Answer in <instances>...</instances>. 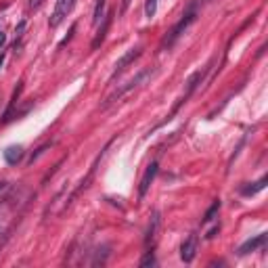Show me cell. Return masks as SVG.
I'll list each match as a JSON object with an SVG mask.
<instances>
[{"mask_svg":"<svg viewBox=\"0 0 268 268\" xmlns=\"http://www.w3.org/2000/svg\"><path fill=\"white\" fill-rule=\"evenodd\" d=\"M195 19H197V0H193V3L189 5V9L183 13V17H181V21H178V24L168 32V36L164 38V42H162V49H172L174 44L181 40V36L195 24Z\"/></svg>","mask_w":268,"mask_h":268,"instance_id":"1","label":"cell"},{"mask_svg":"<svg viewBox=\"0 0 268 268\" xmlns=\"http://www.w3.org/2000/svg\"><path fill=\"white\" fill-rule=\"evenodd\" d=\"M153 76H155V72H153V70H145V72H139V74L134 76V78H130V80H128V82H126L124 86H120V88H118V91H116L114 95H109V97H107V101H105L103 109H107L109 105L118 103V101H120V99H122L124 95H128L130 91H134V88H139L141 84H145V82H147L149 78H153Z\"/></svg>","mask_w":268,"mask_h":268,"instance_id":"2","label":"cell"},{"mask_svg":"<svg viewBox=\"0 0 268 268\" xmlns=\"http://www.w3.org/2000/svg\"><path fill=\"white\" fill-rule=\"evenodd\" d=\"M74 7H76V0H57L55 11H53V15H51V28L61 26V21L72 13Z\"/></svg>","mask_w":268,"mask_h":268,"instance_id":"3","label":"cell"},{"mask_svg":"<svg viewBox=\"0 0 268 268\" xmlns=\"http://www.w3.org/2000/svg\"><path fill=\"white\" fill-rule=\"evenodd\" d=\"M141 53H143V49H141V47H134V49H130L124 57H120V59L116 61V67H114V74H111V80H114L116 76H120V74L126 70V67L134 61V59H139V57H141Z\"/></svg>","mask_w":268,"mask_h":268,"instance_id":"4","label":"cell"},{"mask_svg":"<svg viewBox=\"0 0 268 268\" xmlns=\"http://www.w3.org/2000/svg\"><path fill=\"white\" fill-rule=\"evenodd\" d=\"M158 168H160L158 162H151V164L147 166V170H145V174H143V178H141V187H139V195H141V199L147 195L151 183L155 181V176H158Z\"/></svg>","mask_w":268,"mask_h":268,"instance_id":"5","label":"cell"},{"mask_svg":"<svg viewBox=\"0 0 268 268\" xmlns=\"http://www.w3.org/2000/svg\"><path fill=\"white\" fill-rule=\"evenodd\" d=\"M197 235H189L187 239H185V243L181 245V258H183V262H193L195 260V254H197Z\"/></svg>","mask_w":268,"mask_h":268,"instance_id":"6","label":"cell"},{"mask_svg":"<svg viewBox=\"0 0 268 268\" xmlns=\"http://www.w3.org/2000/svg\"><path fill=\"white\" fill-rule=\"evenodd\" d=\"M266 245V233H260L258 237H254V239H250V241H245L241 248H239V256H248V254H252V252H258V250H262Z\"/></svg>","mask_w":268,"mask_h":268,"instance_id":"7","label":"cell"},{"mask_svg":"<svg viewBox=\"0 0 268 268\" xmlns=\"http://www.w3.org/2000/svg\"><path fill=\"white\" fill-rule=\"evenodd\" d=\"M5 160L9 166H17L21 160H24V147L21 145H11L5 149Z\"/></svg>","mask_w":268,"mask_h":268,"instance_id":"8","label":"cell"},{"mask_svg":"<svg viewBox=\"0 0 268 268\" xmlns=\"http://www.w3.org/2000/svg\"><path fill=\"white\" fill-rule=\"evenodd\" d=\"M160 212H153L151 216V222H149V229H147V237H145V243L147 245H153L155 237H158V231H160Z\"/></svg>","mask_w":268,"mask_h":268,"instance_id":"9","label":"cell"},{"mask_svg":"<svg viewBox=\"0 0 268 268\" xmlns=\"http://www.w3.org/2000/svg\"><path fill=\"white\" fill-rule=\"evenodd\" d=\"M266 183H268V178H266V176H262L258 183H252V185H248V187H243V189H241V193H243L245 197H252V195H256V193L264 191V189H266Z\"/></svg>","mask_w":268,"mask_h":268,"instance_id":"10","label":"cell"},{"mask_svg":"<svg viewBox=\"0 0 268 268\" xmlns=\"http://www.w3.org/2000/svg\"><path fill=\"white\" fill-rule=\"evenodd\" d=\"M109 24H111V19L109 17H105L103 19V26H101V30L97 32V36H95V40H93V49L97 51L99 47H101V44H103V40H105V32L109 30Z\"/></svg>","mask_w":268,"mask_h":268,"instance_id":"11","label":"cell"},{"mask_svg":"<svg viewBox=\"0 0 268 268\" xmlns=\"http://www.w3.org/2000/svg\"><path fill=\"white\" fill-rule=\"evenodd\" d=\"M103 19H105V0H97V7L93 13V26H99Z\"/></svg>","mask_w":268,"mask_h":268,"instance_id":"12","label":"cell"},{"mask_svg":"<svg viewBox=\"0 0 268 268\" xmlns=\"http://www.w3.org/2000/svg\"><path fill=\"white\" fill-rule=\"evenodd\" d=\"M218 210H220V201H214V204H212V208L206 212V218H204V222H212V220L216 218Z\"/></svg>","mask_w":268,"mask_h":268,"instance_id":"13","label":"cell"},{"mask_svg":"<svg viewBox=\"0 0 268 268\" xmlns=\"http://www.w3.org/2000/svg\"><path fill=\"white\" fill-rule=\"evenodd\" d=\"M155 11H158V0H147V3H145V13H147L149 19L155 17Z\"/></svg>","mask_w":268,"mask_h":268,"instance_id":"14","label":"cell"},{"mask_svg":"<svg viewBox=\"0 0 268 268\" xmlns=\"http://www.w3.org/2000/svg\"><path fill=\"white\" fill-rule=\"evenodd\" d=\"M153 264H155V258H153V252H147V254H145V258L141 260V266L145 268V266H153Z\"/></svg>","mask_w":268,"mask_h":268,"instance_id":"15","label":"cell"},{"mask_svg":"<svg viewBox=\"0 0 268 268\" xmlns=\"http://www.w3.org/2000/svg\"><path fill=\"white\" fill-rule=\"evenodd\" d=\"M218 231H220V225H216V227H214V229H212V231H210V233H208V235H206V237H208V239H214V237H216V233H218Z\"/></svg>","mask_w":268,"mask_h":268,"instance_id":"16","label":"cell"},{"mask_svg":"<svg viewBox=\"0 0 268 268\" xmlns=\"http://www.w3.org/2000/svg\"><path fill=\"white\" fill-rule=\"evenodd\" d=\"M130 3H132V0H122V15L128 11V7H130Z\"/></svg>","mask_w":268,"mask_h":268,"instance_id":"17","label":"cell"},{"mask_svg":"<svg viewBox=\"0 0 268 268\" xmlns=\"http://www.w3.org/2000/svg\"><path fill=\"white\" fill-rule=\"evenodd\" d=\"M5 44V34H3V30H0V47Z\"/></svg>","mask_w":268,"mask_h":268,"instance_id":"18","label":"cell"},{"mask_svg":"<svg viewBox=\"0 0 268 268\" xmlns=\"http://www.w3.org/2000/svg\"><path fill=\"white\" fill-rule=\"evenodd\" d=\"M5 187H7V185H5V183H0V191H3V189H5Z\"/></svg>","mask_w":268,"mask_h":268,"instance_id":"19","label":"cell"},{"mask_svg":"<svg viewBox=\"0 0 268 268\" xmlns=\"http://www.w3.org/2000/svg\"><path fill=\"white\" fill-rule=\"evenodd\" d=\"M0 65H3V57H0Z\"/></svg>","mask_w":268,"mask_h":268,"instance_id":"20","label":"cell"},{"mask_svg":"<svg viewBox=\"0 0 268 268\" xmlns=\"http://www.w3.org/2000/svg\"><path fill=\"white\" fill-rule=\"evenodd\" d=\"M0 235H3V231H0Z\"/></svg>","mask_w":268,"mask_h":268,"instance_id":"21","label":"cell"}]
</instances>
